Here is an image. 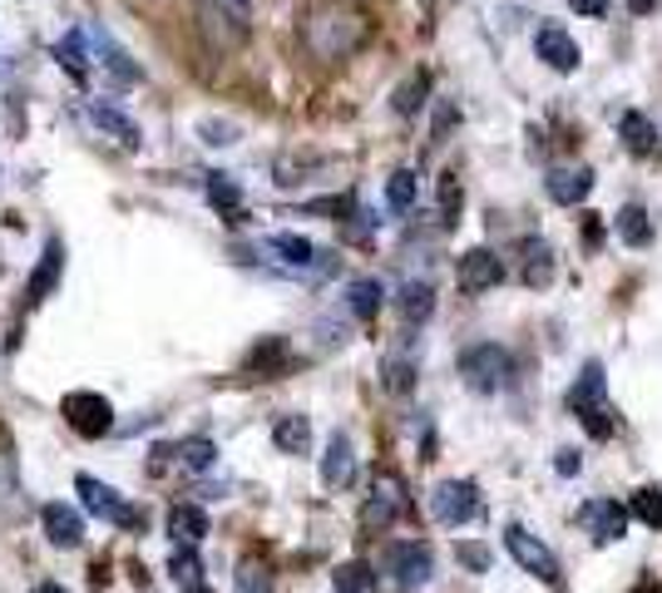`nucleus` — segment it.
I'll return each mask as SVG.
<instances>
[{
	"instance_id": "nucleus-1",
	"label": "nucleus",
	"mask_w": 662,
	"mask_h": 593,
	"mask_svg": "<svg viewBox=\"0 0 662 593\" xmlns=\"http://www.w3.org/2000/svg\"><path fill=\"white\" fill-rule=\"evenodd\" d=\"M366 35H371V20L356 10H316L306 20V45L316 59H346L351 49L366 45Z\"/></svg>"
},
{
	"instance_id": "nucleus-2",
	"label": "nucleus",
	"mask_w": 662,
	"mask_h": 593,
	"mask_svg": "<svg viewBox=\"0 0 662 593\" xmlns=\"http://www.w3.org/2000/svg\"><path fill=\"white\" fill-rule=\"evenodd\" d=\"M430 579V549L425 544H391L381 563V589L385 593H411Z\"/></svg>"
},
{
	"instance_id": "nucleus-3",
	"label": "nucleus",
	"mask_w": 662,
	"mask_h": 593,
	"mask_svg": "<svg viewBox=\"0 0 662 593\" xmlns=\"http://www.w3.org/2000/svg\"><path fill=\"white\" fill-rule=\"evenodd\" d=\"M460 376H464V385L480 391V395L500 391L504 376H509V351H504V346H490V342L470 346V351L460 356Z\"/></svg>"
},
{
	"instance_id": "nucleus-4",
	"label": "nucleus",
	"mask_w": 662,
	"mask_h": 593,
	"mask_svg": "<svg viewBox=\"0 0 662 593\" xmlns=\"http://www.w3.org/2000/svg\"><path fill=\"white\" fill-rule=\"evenodd\" d=\"M504 544H509L519 569H529L534 579H543V583H559V559H553V549L539 539V534H529L524 524H509V529H504Z\"/></svg>"
},
{
	"instance_id": "nucleus-5",
	"label": "nucleus",
	"mask_w": 662,
	"mask_h": 593,
	"mask_svg": "<svg viewBox=\"0 0 662 593\" xmlns=\"http://www.w3.org/2000/svg\"><path fill=\"white\" fill-rule=\"evenodd\" d=\"M430 514L455 529V524L480 514V494H474L470 480H445V484H435V494H430Z\"/></svg>"
},
{
	"instance_id": "nucleus-6",
	"label": "nucleus",
	"mask_w": 662,
	"mask_h": 593,
	"mask_svg": "<svg viewBox=\"0 0 662 593\" xmlns=\"http://www.w3.org/2000/svg\"><path fill=\"white\" fill-rule=\"evenodd\" d=\"M65 421L75 425L79 435L99 440V435H109V425H114V405H109L104 395H94V391H79V395L65 401Z\"/></svg>"
},
{
	"instance_id": "nucleus-7",
	"label": "nucleus",
	"mask_w": 662,
	"mask_h": 593,
	"mask_svg": "<svg viewBox=\"0 0 662 593\" xmlns=\"http://www.w3.org/2000/svg\"><path fill=\"white\" fill-rule=\"evenodd\" d=\"M401 510H405L401 480H395L391 470H381V474H375V490H371V500L361 504V524H366V529H385V524H391Z\"/></svg>"
},
{
	"instance_id": "nucleus-8",
	"label": "nucleus",
	"mask_w": 662,
	"mask_h": 593,
	"mask_svg": "<svg viewBox=\"0 0 662 593\" xmlns=\"http://www.w3.org/2000/svg\"><path fill=\"white\" fill-rule=\"evenodd\" d=\"M500 277H504V267L490 247H470V253L460 257V292L480 296V292H490V287H500Z\"/></svg>"
},
{
	"instance_id": "nucleus-9",
	"label": "nucleus",
	"mask_w": 662,
	"mask_h": 593,
	"mask_svg": "<svg viewBox=\"0 0 662 593\" xmlns=\"http://www.w3.org/2000/svg\"><path fill=\"white\" fill-rule=\"evenodd\" d=\"M40 519H45V534H49L55 549H75V544L85 539V514L69 510V504H59V500L40 504Z\"/></svg>"
},
{
	"instance_id": "nucleus-10",
	"label": "nucleus",
	"mask_w": 662,
	"mask_h": 593,
	"mask_svg": "<svg viewBox=\"0 0 662 593\" xmlns=\"http://www.w3.org/2000/svg\"><path fill=\"white\" fill-rule=\"evenodd\" d=\"M534 49H539V59L549 69H559V75H573V69H579V45H573V35L559 25H543L539 40H534Z\"/></svg>"
},
{
	"instance_id": "nucleus-11",
	"label": "nucleus",
	"mask_w": 662,
	"mask_h": 593,
	"mask_svg": "<svg viewBox=\"0 0 662 593\" xmlns=\"http://www.w3.org/2000/svg\"><path fill=\"white\" fill-rule=\"evenodd\" d=\"M351 474H356L351 435L336 430L332 445H326V455H322V484H326V490H346V484H351Z\"/></svg>"
},
{
	"instance_id": "nucleus-12",
	"label": "nucleus",
	"mask_w": 662,
	"mask_h": 593,
	"mask_svg": "<svg viewBox=\"0 0 662 593\" xmlns=\"http://www.w3.org/2000/svg\"><path fill=\"white\" fill-rule=\"evenodd\" d=\"M583 524H588L593 544H613V539H622V534H628V510H622V504H613V500H593L588 510H583Z\"/></svg>"
},
{
	"instance_id": "nucleus-13",
	"label": "nucleus",
	"mask_w": 662,
	"mask_h": 593,
	"mask_svg": "<svg viewBox=\"0 0 662 593\" xmlns=\"http://www.w3.org/2000/svg\"><path fill=\"white\" fill-rule=\"evenodd\" d=\"M543 188H549L553 203L573 208V203H583V198L593 193V168H553V174L543 178Z\"/></svg>"
},
{
	"instance_id": "nucleus-14",
	"label": "nucleus",
	"mask_w": 662,
	"mask_h": 593,
	"mask_svg": "<svg viewBox=\"0 0 662 593\" xmlns=\"http://www.w3.org/2000/svg\"><path fill=\"white\" fill-rule=\"evenodd\" d=\"M603 395H608V376H603L598 361H588V366H583V376L573 381V391H569V411H573V415L598 411Z\"/></svg>"
},
{
	"instance_id": "nucleus-15",
	"label": "nucleus",
	"mask_w": 662,
	"mask_h": 593,
	"mask_svg": "<svg viewBox=\"0 0 662 593\" xmlns=\"http://www.w3.org/2000/svg\"><path fill=\"white\" fill-rule=\"evenodd\" d=\"M168 534H173L178 549H198L207 534V514L198 510V504H173V510H168Z\"/></svg>"
},
{
	"instance_id": "nucleus-16",
	"label": "nucleus",
	"mask_w": 662,
	"mask_h": 593,
	"mask_svg": "<svg viewBox=\"0 0 662 593\" xmlns=\"http://www.w3.org/2000/svg\"><path fill=\"white\" fill-rule=\"evenodd\" d=\"M59 272H65V243H59V237H49L45 262H40V267H35V277H30V302H45V296L55 292Z\"/></svg>"
},
{
	"instance_id": "nucleus-17",
	"label": "nucleus",
	"mask_w": 662,
	"mask_h": 593,
	"mask_svg": "<svg viewBox=\"0 0 662 593\" xmlns=\"http://www.w3.org/2000/svg\"><path fill=\"white\" fill-rule=\"evenodd\" d=\"M618 134H622V144H628V154H638V158H648L652 148H658V128H652V119L638 114V109H628V114L618 119Z\"/></svg>"
},
{
	"instance_id": "nucleus-18",
	"label": "nucleus",
	"mask_w": 662,
	"mask_h": 593,
	"mask_svg": "<svg viewBox=\"0 0 662 593\" xmlns=\"http://www.w3.org/2000/svg\"><path fill=\"white\" fill-rule=\"evenodd\" d=\"M272 440L282 455H306L312 450V425H306V415H277Z\"/></svg>"
},
{
	"instance_id": "nucleus-19",
	"label": "nucleus",
	"mask_w": 662,
	"mask_h": 593,
	"mask_svg": "<svg viewBox=\"0 0 662 593\" xmlns=\"http://www.w3.org/2000/svg\"><path fill=\"white\" fill-rule=\"evenodd\" d=\"M89 114H94V124H99V128H109V134H114L124 148H138V124H134V119H128V114H119L114 104H104V99H94V104H89Z\"/></svg>"
},
{
	"instance_id": "nucleus-20",
	"label": "nucleus",
	"mask_w": 662,
	"mask_h": 593,
	"mask_svg": "<svg viewBox=\"0 0 662 593\" xmlns=\"http://www.w3.org/2000/svg\"><path fill=\"white\" fill-rule=\"evenodd\" d=\"M524 282L529 287H549L553 282V253L543 237H529L524 243Z\"/></svg>"
},
{
	"instance_id": "nucleus-21",
	"label": "nucleus",
	"mask_w": 662,
	"mask_h": 593,
	"mask_svg": "<svg viewBox=\"0 0 662 593\" xmlns=\"http://www.w3.org/2000/svg\"><path fill=\"white\" fill-rule=\"evenodd\" d=\"M430 312H435V287L430 282H405L401 287V316H405V322L420 326Z\"/></svg>"
},
{
	"instance_id": "nucleus-22",
	"label": "nucleus",
	"mask_w": 662,
	"mask_h": 593,
	"mask_svg": "<svg viewBox=\"0 0 662 593\" xmlns=\"http://www.w3.org/2000/svg\"><path fill=\"white\" fill-rule=\"evenodd\" d=\"M346 306H351L356 322H371V316L381 312V287H375L371 277H356V282L346 287Z\"/></svg>"
},
{
	"instance_id": "nucleus-23",
	"label": "nucleus",
	"mask_w": 662,
	"mask_h": 593,
	"mask_svg": "<svg viewBox=\"0 0 662 593\" xmlns=\"http://www.w3.org/2000/svg\"><path fill=\"white\" fill-rule=\"evenodd\" d=\"M287 361V342L282 336H267V342H257L253 351H247V371L253 376H277V366Z\"/></svg>"
},
{
	"instance_id": "nucleus-24",
	"label": "nucleus",
	"mask_w": 662,
	"mask_h": 593,
	"mask_svg": "<svg viewBox=\"0 0 662 593\" xmlns=\"http://www.w3.org/2000/svg\"><path fill=\"white\" fill-rule=\"evenodd\" d=\"M618 237H622L628 247H648V243H652V217L642 213L638 203H628V208L618 213Z\"/></svg>"
},
{
	"instance_id": "nucleus-25",
	"label": "nucleus",
	"mask_w": 662,
	"mask_h": 593,
	"mask_svg": "<svg viewBox=\"0 0 662 593\" xmlns=\"http://www.w3.org/2000/svg\"><path fill=\"white\" fill-rule=\"evenodd\" d=\"M425 89H430V75H425V69H415V75L391 94V109H395V114H420V109H425Z\"/></svg>"
},
{
	"instance_id": "nucleus-26",
	"label": "nucleus",
	"mask_w": 662,
	"mask_h": 593,
	"mask_svg": "<svg viewBox=\"0 0 662 593\" xmlns=\"http://www.w3.org/2000/svg\"><path fill=\"white\" fill-rule=\"evenodd\" d=\"M75 490H79V500H85V504H89V510H94V514H104V519H109V514L119 510L114 490H109V484H99L94 474H79V480H75Z\"/></svg>"
},
{
	"instance_id": "nucleus-27",
	"label": "nucleus",
	"mask_w": 662,
	"mask_h": 593,
	"mask_svg": "<svg viewBox=\"0 0 662 593\" xmlns=\"http://www.w3.org/2000/svg\"><path fill=\"white\" fill-rule=\"evenodd\" d=\"M233 583H237V593H272V573H267L262 559H243V563H237Z\"/></svg>"
},
{
	"instance_id": "nucleus-28",
	"label": "nucleus",
	"mask_w": 662,
	"mask_h": 593,
	"mask_svg": "<svg viewBox=\"0 0 662 593\" xmlns=\"http://www.w3.org/2000/svg\"><path fill=\"white\" fill-rule=\"evenodd\" d=\"M272 253H282V262H292V267H312L316 262V247L306 243V237H296V233H277Z\"/></svg>"
},
{
	"instance_id": "nucleus-29",
	"label": "nucleus",
	"mask_w": 662,
	"mask_h": 593,
	"mask_svg": "<svg viewBox=\"0 0 662 593\" xmlns=\"http://www.w3.org/2000/svg\"><path fill=\"white\" fill-rule=\"evenodd\" d=\"M385 203H391V213H411L415 203V174L411 168H395L391 183H385Z\"/></svg>"
},
{
	"instance_id": "nucleus-30",
	"label": "nucleus",
	"mask_w": 662,
	"mask_h": 593,
	"mask_svg": "<svg viewBox=\"0 0 662 593\" xmlns=\"http://www.w3.org/2000/svg\"><path fill=\"white\" fill-rule=\"evenodd\" d=\"M632 514H638L648 529H662V490L658 484H642V490L632 494Z\"/></svg>"
},
{
	"instance_id": "nucleus-31",
	"label": "nucleus",
	"mask_w": 662,
	"mask_h": 593,
	"mask_svg": "<svg viewBox=\"0 0 662 593\" xmlns=\"http://www.w3.org/2000/svg\"><path fill=\"white\" fill-rule=\"evenodd\" d=\"M94 40H99V49H104V65L114 69L119 79H128V85H134V79H138V65H134V59H128L124 49H114V45H109V35H104V30H94Z\"/></svg>"
},
{
	"instance_id": "nucleus-32",
	"label": "nucleus",
	"mask_w": 662,
	"mask_h": 593,
	"mask_svg": "<svg viewBox=\"0 0 662 593\" xmlns=\"http://www.w3.org/2000/svg\"><path fill=\"white\" fill-rule=\"evenodd\" d=\"M207 198H213V208H223V213H237V203H243V193H237V183L227 174L207 178Z\"/></svg>"
},
{
	"instance_id": "nucleus-33",
	"label": "nucleus",
	"mask_w": 662,
	"mask_h": 593,
	"mask_svg": "<svg viewBox=\"0 0 662 593\" xmlns=\"http://www.w3.org/2000/svg\"><path fill=\"white\" fill-rule=\"evenodd\" d=\"M59 65H65L75 79L89 75V65H85V40H79V30H75V35H65V45H59Z\"/></svg>"
},
{
	"instance_id": "nucleus-34",
	"label": "nucleus",
	"mask_w": 662,
	"mask_h": 593,
	"mask_svg": "<svg viewBox=\"0 0 662 593\" xmlns=\"http://www.w3.org/2000/svg\"><path fill=\"white\" fill-rule=\"evenodd\" d=\"M178 455H183L188 470H207V465L217 460V445L213 440H183V445H178Z\"/></svg>"
},
{
	"instance_id": "nucleus-35",
	"label": "nucleus",
	"mask_w": 662,
	"mask_h": 593,
	"mask_svg": "<svg viewBox=\"0 0 662 593\" xmlns=\"http://www.w3.org/2000/svg\"><path fill=\"white\" fill-rule=\"evenodd\" d=\"M168 573H173L178 583H198V573H203V559H198L193 549H178L173 559H168Z\"/></svg>"
},
{
	"instance_id": "nucleus-36",
	"label": "nucleus",
	"mask_w": 662,
	"mask_h": 593,
	"mask_svg": "<svg viewBox=\"0 0 662 593\" xmlns=\"http://www.w3.org/2000/svg\"><path fill=\"white\" fill-rule=\"evenodd\" d=\"M366 583H371L366 563H341V569H336V593H361Z\"/></svg>"
},
{
	"instance_id": "nucleus-37",
	"label": "nucleus",
	"mask_w": 662,
	"mask_h": 593,
	"mask_svg": "<svg viewBox=\"0 0 662 593\" xmlns=\"http://www.w3.org/2000/svg\"><path fill=\"white\" fill-rule=\"evenodd\" d=\"M455 559L470 573H490V549H484V544H455Z\"/></svg>"
},
{
	"instance_id": "nucleus-38",
	"label": "nucleus",
	"mask_w": 662,
	"mask_h": 593,
	"mask_svg": "<svg viewBox=\"0 0 662 593\" xmlns=\"http://www.w3.org/2000/svg\"><path fill=\"white\" fill-rule=\"evenodd\" d=\"M415 385V371L405 361H385V391L391 395H405Z\"/></svg>"
},
{
	"instance_id": "nucleus-39",
	"label": "nucleus",
	"mask_w": 662,
	"mask_h": 593,
	"mask_svg": "<svg viewBox=\"0 0 662 593\" xmlns=\"http://www.w3.org/2000/svg\"><path fill=\"white\" fill-rule=\"evenodd\" d=\"M579 421H583V430L598 435V440H608V435H613V415H608V405H598V411L579 415Z\"/></svg>"
},
{
	"instance_id": "nucleus-40",
	"label": "nucleus",
	"mask_w": 662,
	"mask_h": 593,
	"mask_svg": "<svg viewBox=\"0 0 662 593\" xmlns=\"http://www.w3.org/2000/svg\"><path fill=\"white\" fill-rule=\"evenodd\" d=\"M440 203H445V213H450V227H455V213H460V183H455L450 174H445V183H440Z\"/></svg>"
},
{
	"instance_id": "nucleus-41",
	"label": "nucleus",
	"mask_w": 662,
	"mask_h": 593,
	"mask_svg": "<svg viewBox=\"0 0 662 593\" xmlns=\"http://www.w3.org/2000/svg\"><path fill=\"white\" fill-rule=\"evenodd\" d=\"M569 10H579L583 20H598V15H608V0H569Z\"/></svg>"
},
{
	"instance_id": "nucleus-42",
	"label": "nucleus",
	"mask_w": 662,
	"mask_h": 593,
	"mask_svg": "<svg viewBox=\"0 0 662 593\" xmlns=\"http://www.w3.org/2000/svg\"><path fill=\"white\" fill-rule=\"evenodd\" d=\"M213 5H217V10H227V15H233L237 25H243V20L253 15V0H213Z\"/></svg>"
},
{
	"instance_id": "nucleus-43",
	"label": "nucleus",
	"mask_w": 662,
	"mask_h": 593,
	"mask_svg": "<svg viewBox=\"0 0 662 593\" xmlns=\"http://www.w3.org/2000/svg\"><path fill=\"white\" fill-rule=\"evenodd\" d=\"M553 470H559V474H579V470H583L579 450H559V460H553Z\"/></svg>"
},
{
	"instance_id": "nucleus-44",
	"label": "nucleus",
	"mask_w": 662,
	"mask_h": 593,
	"mask_svg": "<svg viewBox=\"0 0 662 593\" xmlns=\"http://www.w3.org/2000/svg\"><path fill=\"white\" fill-rule=\"evenodd\" d=\"M598 237H603V227H598V217H593V223L583 227V243H588V247H598Z\"/></svg>"
},
{
	"instance_id": "nucleus-45",
	"label": "nucleus",
	"mask_w": 662,
	"mask_h": 593,
	"mask_svg": "<svg viewBox=\"0 0 662 593\" xmlns=\"http://www.w3.org/2000/svg\"><path fill=\"white\" fill-rule=\"evenodd\" d=\"M628 5H632V15H648V10H652V0H628Z\"/></svg>"
},
{
	"instance_id": "nucleus-46",
	"label": "nucleus",
	"mask_w": 662,
	"mask_h": 593,
	"mask_svg": "<svg viewBox=\"0 0 662 593\" xmlns=\"http://www.w3.org/2000/svg\"><path fill=\"white\" fill-rule=\"evenodd\" d=\"M183 593H213V589H207V583L198 579V583H183Z\"/></svg>"
},
{
	"instance_id": "nucleus-47",
	"label": "nucleus",
	"mask_w": 662,
	"mask_h": 593,
	"mask_svg": "<svg viewBox=\"0 0 662 593\" xmlns=\"http://www.w3.org/2000/svg\"><path fill=\"white\" fill-rule=\"evenodd\" d=\"M35 593H65V589H59V583H40Z\"/></svg>"
}]
</instances>
